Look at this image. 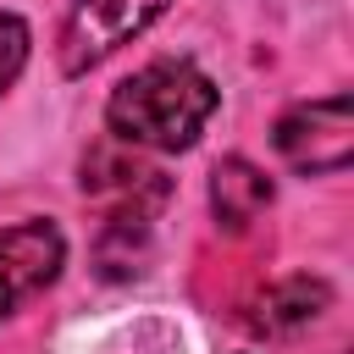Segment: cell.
Instances as JSON below:
<instances>
[{"label":"cell","instance_id":"cell-3","mask_svg":"<svg viewBox=\"0 0 354 354\" xmlns=\"http://www.w3.org/2000/svg\"><path fill=\"white\" fill-rule=\"evenodd\" d=\"M166 11H171V0H72L61 28H55V66H61V77H88L122 44L144 39Z\"/></svg>","mask_w":354,"mask_h":354},{"label":"cell","instance_id":"cell-5","mask_svg":"<svg viewBox=\"0 0 354 354\" xmlns=\"http://www.w3.org/2000/svg\"><path fill=\"white\" fill-rule=\"evenodd\" d=\"M66 271V232L50 216H28L0 227V321H11L28 299L55 288Z\"/></svg>","mask_w":354,"mask_h":354},{"label":"cell","instance_id":"cell-4","mask_svg":"<svg viewBox=\"0 0 354 354\" xmlns=\"http://www.w3.org/2000/svg\"><path fill=\"white\" fill-rule=\"evenodd\" d=\"M166 199H171V183H166V171H155L149 183H138L133 194H116L105 205V221L94 232V266L111 282H127V277H144L149 271L155 221H160Z\"/></svg>","mask_w":354,"mask_h":354},{"label":"cell","instance_id":"cell-2","mask_svg":"<svg viewBox=\"0 0 354 354\" xmlns=\"http://www.w3.org/2000/svg\"><path fill=\"white\" fill-rule=\"evenodd\" d=\"M271 149L288 171L299 177H337L354 160V100L321 94V100H293L271 122Z\"/></svg>","mask_w":354,"mask_h":354},{"label":"cell","instance_id":"cell-6","mask_svg":"<svg viewBox=\"0 0 354 354\" xmlns=\"http://www.w3.org/2000/svg\"><path fill=\"white\" fill-rule=\"evenodd\" d=\"M326 310H332V282L310 277V271H288L243 304V326L266 343H288V337L310 332Z\"/></svg>","mask_w":354,"mask_h":354},{"label":"cell","instance_id":"cell-7","mask_svg":"<svg viewBox=\"0 0 354 354\" xmlns=\"http://www.w3.org/2000/svg\"><path fill=\"white\" fill-rule=\"evenodd\" d=\"M271 199H277V183H271L254 160L221 155V160L210 166V216H216L221 232H249V227L271 210Z\"/></svg>","mask_w":354,"mask_h":354},{"label":"cell","instance_id":"cell-8","mask_svg":"<svg viewBox=\"0 0 354 354\" xmlns=\"http://www.w3.org/2000/svg\"><path fill=\"white\" fill-rule=\"evenodd\" d=\"M28 55H33V28L28 17L17 11H0V100L17 88V77L28 72Z\"/></svg>","mask_w":354,"mask_h":354},{"label":"cell","instance_id":"cell-1","mask_svg":"<svg viewBox=\"0 0 354 354\" xmlns=\"http://www.w3.org/2000/svg\"><path fill=\"white\" fill-rule=\"evenodd\" d=\"M221 111V88L188 55H155L127 72L105 100V133L127 149L183 155L205 138L210 116Z\"/></svg>","mask_w":354,"mask_h":354}]
</instances>
